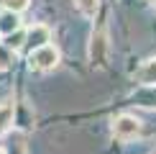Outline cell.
Returning a JSON list of instances; mask_svg holds the SVG:
<instances>
[{"label":"cell","mask_w":156,"mask_h":154,"mask_svg":"<svg viewBox=\"0 0 156 154\" xmlns=\"http://www.w3.org/2000/svg\"><path fill=\"white\" fill-rule=\"evenodd\" d=\"M141 134V121L131 113H120L118 118L113 121V136L118 141H131Z\"/></svg>","instance_id":"obj_1"},{"label":"cell","mask_w":156,"mask_h":154,"mask_svg":"<svg viewBox=\"0 0 156 154\" xmlns=\"http://www.w3.org/2000/svg\"><path fill=\"white\" fill-rule=\"evenodd\" d=\"M59 49L51 46V44H46V46L31 51V67L38 69V72H49V69H54L56 64H59Z\"/></svg>","instance_id":"obj_2"},{"label":"cell","mask_w":156,"mask_h":154,"mask_svg":"<svg viewBox=\"0 0 156 154\" xmlns=\"http://www.w3.org/2000/svg\"><path fill=\"white\" fill-rule=\"evenodd\" d=\"M49 41H51V28L46 23H34L31 28L23 31V46L28 51H36V49L46 46Z\"/></svg>","instance_id":"obj_3"},{"label":"cell","mask_w":156,"mask_h":154,"mask_svg":"<svg viewBox=\"0 0 156 154\" xmlns=\"http://www.w3.org/2000/svg\"><path fill=\"white\" fill-rule=\"evenodd\" d=\"M108 36L105 31H97V34H92V38H90V62H92V67H105L108 62Z\"/></svg>","instance_id":"obj_4"},{"label":"cell","mask_w":156,"mask_h":154,"mask_svg":"<svg viewBox=\"0 0 156 154\" xmlns=\"http://www.w3.org/2000/svg\"><path fill=\"white\" fill-rule=\"evenodd\" d=\"M131 103L138 108L156 111V85H141L136 93H131Z\"/></svg>","instance_id":"obj_5"},{"label":"cell","mask_w":156,"mask_h":154,"mask_svg":"<svg viewBox=\"0 0 156 154\" xmlns=\"http://www.w3.org/2000/svg\"><path fill=\"white\" fill-rule=\"evenodd\" d=\"M136 80L141 85H156V57H151V59H146L141 64V69L136 72Z\"/></svg>","instance_id":"obj_6"},{"label":"cell","mask_w":156,"mask_h":154,"mask_svg":"<svg viewBox=\"0 0 156 154\" xmlns=\"http://www.w3.org/2000/svg\"><path fill=\"white\" fill-rule=\"evenodd\" d=\"M13 121H16V105H13L10 100L0 103V136H3V134H8V131H10Z\"/></svg>","instance_id":"obj_7"},{"label":"cell","mask_w":156,"mask_h":154,"mask_svg":"<svg viewBox=\"0 0 156 154\" xmlns=\"http://www.w3.org/2000/svg\"><path fill=\"white\" fill-rule=\"evenodd\" d=\"M16 31H21L18 16L10 13V10H3L0 13V36H10V34H16Z\"/></svg>","instance_id":"obj_8"},{"label":"cell","mask_w":156,"mask_h":154,"mask_svg":"<svg viewBox=\"0 0 156 154\" xmlns=\"http://www.w3.org/2000/svg\"><path fill=\"white\" fill-rule=\"evenodd\" d=\"M74 5L82 18H95L97 10H100V0H74Z\"/></svg>","instance_id":"obj_9"},{"label":"cell","mask_w":156,"mask_h":154,"mask_svg":"<svg viewBox=\"0 0 156 154\" xmlns=\"http://www.w3.org/2000/svg\"><path fill=\"white\" fill-rule=\"evenodd\" d=\"M13 64H16V51L10 46H5V44H0V72L10 69Z\"/></svg>","instance_id":"obj_10"},{"label":"cell","mask_w":156,"mask_h":154,"mask_svg":"<svg viewBox=\"0 0 156 154\" xmlns=\"http://www.w3.org/2000/svg\"><path fill=\"white\" fill-rule=\"evenodd\" d=\"M0 3H3V10H10L18 16V13H23L31 5V0H0Z\"/></svg>","instance_id":"obj_11"},{"label":"cell","mask_w":156,"mask_h":154,"mask_svg":"<svg viewBox=\"0 0 156 154\" xmlns=\"http://www.w3.org/2000/svg\"><path fill=\"white\" fill-rule=\"evenodd\" d=\"M5 46H10L13 51L23 49V31H16V34H10V36H8V41H5Z\"/></svg>","instance_id":"obj_12"},{"label":"cell","mask_w":156,"mask_h":154,"mask_svg":"<svg viewBox=\"0 0 156 154\" xmlns=\"http://www.w3.org/2000/svg\"><path fill=\"white\" fill-rule=\"evenodd\" d=\"M8 154H26V144H23V139H16L10 144V149H8Z\"/></svg>","instance_id":"obj_13"},{"label":"cell","mask_w":156,"mask_h":154,"mask_svg":"<svg viewBox=\"0 0 156 154\" xmlns=\"http://www.w3.org/2000/svg\"><path fill=\"white\" fill-rule=\"evenodd\" d=\"M0 154H5V152H3V149H0Z\"/></svg>","instance_id":"obj_14"},{"label":"cell","mask_w":156,"mask_h":154,"mask_svg":"<svg viewBox=\"0 0 156 154\" xmlns=\"http://www.w3.org/2000/svg\"><path fill=\"white\" fill-rule=\"evenodd\" d=\"M151 3H156V0H151Z\"/></svg>","instance_id":"obj_15"}]
</instances>
